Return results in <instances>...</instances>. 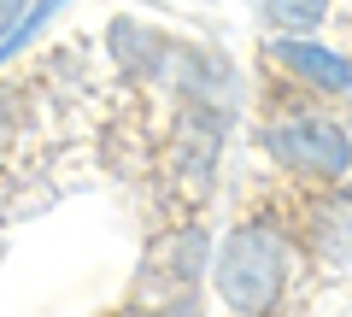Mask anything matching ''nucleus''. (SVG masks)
<instances>
[{
  "mask_svg": "<svg viewBox=\"0 0 352 317\" xmlns=\"http://www.w3.org/2000/svg\"><path fill=\"white\" fill-rule=\"evenodd\" d=\"M217 300L241 317H264L270 305L282 300V282H288V247H282L276 229L264 223H241L223 235L217 247Z\"/></svg>",
  "mask_w": 352,
  "mask_h": 317,
  "instance_id": "nucleus-1",
  "label": "nucleus"
},
{
  "mask_svg": "<svg viewBox=\"0 0 352 317\" xmlns=\"http://www.w3.org/2000/svg\"><path fill=\"white\" fill-rule=\"evenodd\" d=\"M264 147H270L276 165L300 171V177H340V171L352 165L346 129L329 124V118H317V112H300V118L270 124V129H264Z\"/></svg>",
  "mask_w": 352,
  "mask_h": 317,
  "instance_id": "nucleus-2",
  "label": "nucleus"
},
{
  "mask_svg": "<svg viewBox=\"0 0 352 317\" xmlns=\"http://www.w3.org/2000/svg\"><path fill=\"white\" fill-rule=\"evenodd\" d=\"M276 65L288 76H300V83H311V89H323V94H352V65L340 59V53H329V47H317V41H305V36H288V41H276Z\"/></svg>",
  "mask_w": 352,
  "mask_h": 317,
  "instance_id": "nucleus-3",
  "label": "nucleus"
},
{
  "mask_svg": "<svg viewBox=\"0 0 352 317\" xmlns=\"http://www.w3.org/2000/svg\"><path fill=\"white\" fill-rule=\"evenodd\" d=\"M305 241H311V253L329 270H352V200H323L311 212Z\"/></svg>",
  "mask_w": 352,
  "mask_h": 317,
  "instance_id": "nucleus-4",
  "label": "nucleus"
},
{
  "mask_svg": "<svg viewBox=\"0 0 352 317\" xmlns=\"http://www.w3.org/2000/svg\"><path fill=\"white\" fill-rule=\"evenodd\" d=\"M258 6H264V18L276 30H288V36H311L329 18V0H258Z\"/></svg>",
  "mask_w": 352,
  "mask_h": 317,
  "instance_id": "nucleus-5",
  "label": "nucleus"
},
{
  "mask_svg": "<svg viewBox=\"0 0 352 317\" xmlns=\"http://www.w3.org/2000/svg\"><path fill=\"white\" fill-rule=\"evenodd\" d=\"M12 135H18V94L0 89V153L12 147Z\"/></svg>",
  "mask_w": 352,
  "mask_h": 317,
  "instance_id": "nucleus-6",
  "label": "nucleus"
},
{
  "mask_svg": "<svg viewBox=\"0 0 352 317\" xmlns=\"http://www.w3.org/2000/svg\"><path fill=\"white\" fill-rule=\"evenodd\" d=\"M24 18H30V0H0V36L6 41L24 30Z\"/></svg>",
  "mask_w": 352,
  "mask_h": 317,
  "instance_id": "nucleus-7",
  "label": "nucleus"
},
{
  "mask_svg": "<svg viewBox=\"0 0 352 317\" xmlns=\"http://www.w3.org/2000/svg\"><path fill=\"white\" fill-rule=\"evenodd\" d=\"M170 317H188V311H170Z\"/></svg>",
  "mask_w": 352,
  "mask_h": 317,
  "instance_id": "nucleus-8",
  "label": "nucleus"
}]
</instances>
